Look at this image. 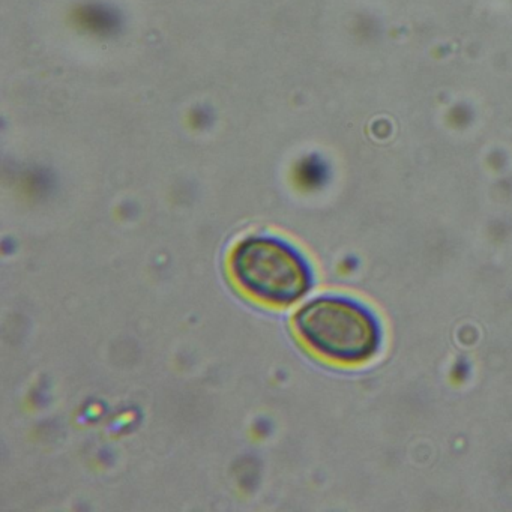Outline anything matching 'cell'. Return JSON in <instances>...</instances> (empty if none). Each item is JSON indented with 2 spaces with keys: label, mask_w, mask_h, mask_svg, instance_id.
<instances>
[{
  "label": "cell",
  "mask_w": 512,
  "mask_h": 512,
  "mask_svg": "<svg viewBox=\"0 0 512 512\" xmlns=\"http://www.w3.org/2000/svg\"><path fill=\"white\" fill-rule=\"evenodd\" d=\"M293 328L314 353L338 364H364L377 355L382 344L376 314L347 296L311 299L296 311Z\"/></svg>",
  "instance_id": "6da1fadb"
},
{
  "label": "cell",
  "mask_w": 512,
  "mask_h": 512,
  "mask_svg": "<svg viewBox=\"0 0 512 512\" xmlns=\"http://www.w3.org/2000/svg\"><path fill=\"white\" fill-rule=\"evenodd\" d=\"M229 266L236 284L266 304H296L313 287L310 263L295 247L274 236L245 238L233 248Z\"/></svg>",
  "instance_id": "7a4b0ae2"
}]
</instances>
